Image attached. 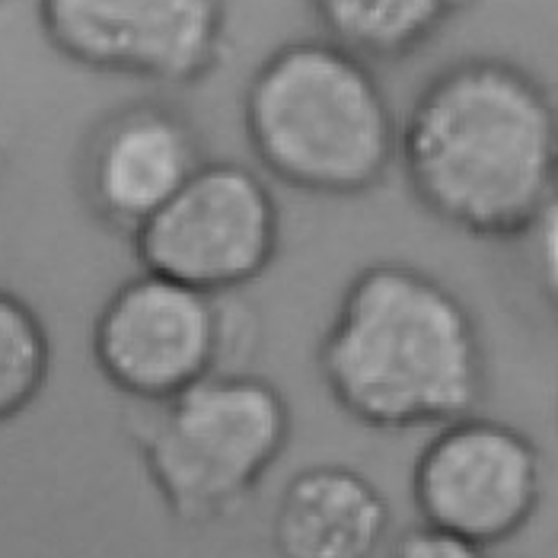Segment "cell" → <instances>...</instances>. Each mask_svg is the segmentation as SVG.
Listing matches in <instances>:
<instances>
[{"instance_id":"cell-12","label":"cell","mask_w":558,"mask_h":558,"mask_svg":"<svg viewBox=\"0 0 558 558\" xmlns=\"http://www.w3.org/2000/svg\"><path fill=\"white\" fill-rule=\"evenodd\" d=\"M51 342L39 313L0 288V425L20 418L48 384Z\"/></svg>"},{"instance_id":"cell-8","label":"cell","mask_w":558,"mask_h":558,"mask_svg":"<svg viewBox=\"0 0 558 558\" xmlns=\"http://www.w3.org/2000/svg\"><path fill=\"white\" fill-rule=\"evenodd\" d=\"M51 48L86 71L189 84L217 58L220 0H39Z\"/></svg>"},{"instance_id":"cell-10","label":"cell","mask_w":558,"mask_h":558,"mask_svg":"<svg viewBox=\"0 0 558 558\" xmlns=\"http://www.w3.org/2000/svg\"><path fill=\"white\" fill-rule=\"evenodd\" d=\"M387 495L342 463H316L288 478L271 514L278 558H374L389 536Z\"/></svg>"},{"instance_id":"cell-5","label":"cell","mask_w":558,"mask_h":558,"mask_svg":"<svg viewBox=\"0 0 558 558\" xmlns=\"http://www.w3.org/2000/svg\"><path fill=\"white\" fill-rule=\"evenodd\" d=\"M131 240L144 271L223 298L268 271L281 243V211L256 170L205 160Z\"/></svg>"},{"instance_id":"cell-9","label":"cell","mask_w":558,"mask_h":558,"mask_svg":"<svg viewBox=\"0 0 558 558\" xmlns=\"http://www.w3.org/2000/svg\"><path fill=\"white\" fill-rule=\"evenodd\" d=\"M205 163L192 125L167 106L141 102L112 116L89 144L86 195L116 230L134 233Z\"/></svg>"},{"instance_id":"cell-6","label":"cell","mask_w":558,"mask_h":558,"mask_svg":"<svg viewBox=\"0 0 558 558\" xmlns=\"http://www.w3.org/2000/svg\"><path fill=\"white\" fill-rule=\"evenodd\" d=\"M543 501V453L526 430L485 415L434 428L412 466L418 526L495 549L520 536Z\"/></svg>"},{"instance_id":"cell-2","label":"cell","mask_w":558,"mask_h":558,"mask_svg":"<svg viewBox=\"0 0 558 558\" xmlns=\"http://www.w3.org/2000/svg\"><path fill=\"white\" fill-rule=\"evenodd\" d=\"M319 377L344 415L374 430L440 428L485 392V348L457 291L425 268L377 262L339 298Z\"/></svg>"},{"instance_id":"cell-11","label":"cell","mask_w":558,"mask_h":558,"mask_svg":"<svg viewBox=\"0 0 558 558\" xmlns=\"http://www.w3.org/2000/svg\"><path fill=\"white\" fill-rule=\"evenodd\" d=\"M329 43L357 58H399L434 36L463 0H310Z\"/></svg>"},{"instance_id":"cell-1","label":"cell","mask_w":558,"mask_h":558,"mask_svg":"<svg viewBox=\"0 0 558 558\" xmlns=\"http://www.w3.org/2000/svg\"><path fill=\"white\" fill-rule=\"evenodd\" d=\"M402 175L434 220L478 240L526 236L558 192V109L508 61L437 74L399 129Z\"/></svg>"},{"instance_id":"cell-14","label":"cell","mask_w":558,"mask_h":558,"mask_svg":"<svg viewBox=\"0 0 558 558\" xmlns=\"http://www.w3.org/2000/svg\"><path fill=\"white\" fill-rule=\"evenodd\" d=\"M392 558H495L492 549H482L473 543H463V539H453V536H444V533H434L425 526H415L409 530Z\"/></svg>"},{"instance_id":"cell-13","label":"cell","mask_w":558,"mask_h":558,"mask_svg":"<svg viewBox=\"0 0 558 558\" xmlns=\"http://www.w3.org/2000/svg\"><path fill=\"white\" fill-rule=\"evenodd\" d=\"M526 240H530V262L536 271V284L558 313V192L526 230Z\"/></svg>"},{"instance_id":"cell-3","label":"cell","mask_w":558,"mask_h":558,"mask_svg":"<svg viewBox=\"0 0 558 558\" xmlns=\"http://www.w3.org/2000/svg\"><path fill=\"white\" fill-rule=\"evenodd\" d=\"M243 129L262 170L306 195L357 198L384 185L399 125L364 58L336 43L278 48L246 86Z\"/></svg>"},{"instance_id":"cell-4","label":"cell","mask_w":558,"mask_h":558,"mask_svg":"<svg viewBox=\"0 0 558 558\" xmlns=\"http://www.w3.org/2000/svg\"><path fill=\"white\" fill-rule=\"evenodd\" d=\"M134 428V447L167 514L211 526L236 514L291 444L284 392L243 371H215Z\"/></svg>"},{"instance_id":"cell-7","label":"cell","mask_w":558,"mask_h":558,"mask_svg":"<svg viewBox=\"0 0 558 558\" xmlns=\"http://www.w3.org/2000/svg\"><path fill=\"white\" fill-rule=\"evenodd\" d=\"M223 348L220 298L144 268L109 294L93 323L102 380L144 405H160L223 371Z\"/></svg>"}]
</instances>
